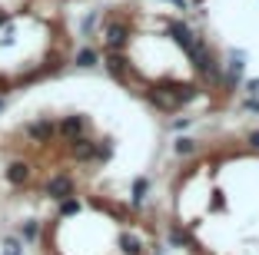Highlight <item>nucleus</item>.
Wrapping results in <instances>:
<instances>
[{
	"label": "nucleus",
	"instance_id": "obj_1",
	"mask_svg": "<svg viewBox=\"0 0 259 255\" xmlns=\"http://www.w3.org/2000/svg\"><path fill=\"white\" fill-rule=\"evenodd\" d=\"M100 53L126 93L160 113L213 106L223 93L220 63L183 14L156 4L116 7L100 27Z\"/></svg>",
	"mask_w": 259,
	"mask_h": 255
}]
</instances>
